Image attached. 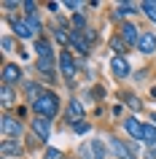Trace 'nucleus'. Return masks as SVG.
Instances as JSON below:
<instances>
[{
  "label": "nucleus",
  "instance_id": "obj_1",
  "mask_svg": "<svg viewBox=\"0 0 156 159\" xmlns=\"http://www.w3.org/2000/svg\"><path fill=\"white\" fill-rule=\"evenodd\" d=\"M33 108H35V113L38 116H43V119H54L59 113V97L51 89H43L41 94H38V100H33Z\"/></svg>",
  "mask_w": 156,
  "mask_h": 159
},
{
  "label": "nucleus",
  "instance_id": "obj_2",
  "mask_svg": "<svg viewBox=\"0 0 156 159\" xmlns=\"http://www.w3.org/2000/svg\"><path fill=\"white\" fill-rule=\"evenodd\" d=\"M0 129H3V135H6V138H11V140H19V138H22V132H25L22 121H19L16 116H8V113L0 119Z\"/></svg>",
  "mask_w": 156,
  "mask_h": 159
},
{
  "label": "nucleus",
  "instance_id": "obj_3",
  "mask_svg": "<svg viewBox=\"0 0 156 159\" xmlns=\"http://www.w3.org/2000/svg\"><path fill=\"white\" fill-rule=\"evenodd\" d=\"M110 140V148H113V154L118 159H135V148L132 146H127L124 140H118V138H108Z\"/></svg>",
  "mask_w": 156,
  "mask_h": 159
},
{
  "label": "nucleus",
  "instance_id": "obj_4",
  "mask_svg": "<svg viewBox=\"0 0 156 159\" xmlns=\"http://www.w3.org/2000/svg\"><path fill=\"white\" fill-rule=\"evenodd\" d=\"M59 70H62V75H65L67 81H73L75 62H73V54H70V51H62V54H59Z\"/></svg>",
  "mask_w": 156,
  "mask_h": 159
},
{
  "label": "nucleus",
  "instance_id": "obj_5",
  "mask_svg": "<svg viewBox=\"0 0 156 159\" xmlns=\"http://www.w3.org/2000/svg\"><path fill=\"white\" fill-rule=\"evenodd\" d=\"M110 73H113L116 78H127V75L132 73L127 57H113V59H110Z\"/></svg>",
  "mask_w": 156,
  "mask_h": 159
},
{
  "label": "nucleus",
  "instance_id": "obj_6",
  "mask_svg": "<svg viewBox=\"0 0 156 159\" xmlns=\"http://www.w3.org/2000/svg\"><path fill=\"white\" fill-rule=\"evenodd\" d=\"M118 35H121V41L127 43V46H137V41H140V30L132 22H127V25L118 30Z\"/></svg>",
  "mask_w": 156,
  "mask_h": 159
},
{
  "label": "nucleus",
  "instance_id": "obj_7",
  "mask_svg": "<svg viewBox=\"0 0 156 159\" xmlns=\"http://www.w3.org/2000/svg\"><path fill=\"white\" fill-rule=\"evenodd\" d=\"M65 116H67V121H70V124H78V121L83 119V105H81V100H75V97H73V100L67 102Z\"/></svg>",
  "mask_w": 156,
  "mask_h": 159
},
{
  "label": "nucleus",
  "instance_id": "obj_8",
  "mask_svg": "<svg viewBox=\"0 0 156 159\" xmlns=\"http://www.w3.org/2000/svg\"><path fill=\"white\" fill-rule=\"evenodd\" d=\"M137 49H140V54H154L156 51V35L154 33H140Z\"/></svg>",
  "mask_w": 156,
  "mask_h": 159
},
{
  "label": "nucleus",
  "instance_id": "obj_9",
  "mask_svg": "<svg viewBox=\"0 0 156 159\" xmlns=\"http://www.w3.org/2000/svg\"><path fill=\"white\" fill-rule=\"evenodd\" d=\"M11 27H14V33L19 35V38H33V27H30V22H25V19H19V16H14L11 19Z\"/></svg>",
  "mask_w": 156,
  "mask_h": 159
},
{
  "label": "nucleus",
  "instance_id": "obj_10",
  "mask_svg": "<svg viewBox=\"0 0 156 159\" xmlns=\"http://www.w3.org/2000/svg\"><path fill=\"white\" fill-rule=\"evenodd\" d=\"M33 132L41 138V140H49V135H51V127H49V119H43V116H38V119H33Z\"/></svg>",
  "mask_w": 156,
  "mask_h": 159
},
{
  "label": "nucleus",
  "instance_id": "obj_11",
  "mask_svg": "<svg viewBox=\"0 0 156 159\" xmlns=\"http://www.w3.org/2000/svg\"><path fill=\"white\" fill-rule=\"evenodd\" d=\"M16 81H22V70H19L16 65H11V62H8V65L3 67V84L14 86V84H16Z\"/></svg>",
  "mask_w": 156,
  "mask_h": 159
},
{
  "label": "nucleus",
  "instance_id": "obj_12",
  "mask_svg": "<svg viewBox=\"0 0 156 159\" xmlns=\"http://www.w3.org/2000/svg\"><path fill=\"white\" fill-rule=\"evenodd\" d=\"M0 151H3V157H22V143L19 140H11V138H6L3 140V146H0Z\"/></svg>",
  "mask_w": 156,
  "mask_h": 159
},
{
  "label": "nucleus",
  "instance_id": "obj_13",
  "mask_svg": "<svg viewBox=\"0 0 156 159\" xmlns=\"http://www.w3.org/2000/svg\"><path fill=\"white\" fill-rule=\"evenodd\" d=\"M70 46H73V49L78 51V54H86L91 43H89V38H83L81 33H73V35H70Z\"/></svg>",
  "mask_w": 156,
  "mask_h": 159
},
{
  "label": "nucleus",
  "instance_id": "obj_14",
  "mask_svg": "<svg viewBox=\"0 0 156 159\" xmlns=\"http://www.w3.org/2000/svg\"><path fill=\"white\" fill-rule=\"evenodd\" d=\"M124 129L135 138V140H143V124L137 119H124Z\"/></svg>",
  "mask_w": 156,
  "mask_h": 159
},
{
  "label": "nucleus",
  "instance_id": "obj_15",
  "mask_svg": "<svg viewBox=\"0 0 156 159\" xmlns=\"http://www.w3.org/2000/svg\"><path fill=\"white\" fill-rule=\"evenodd\" d=\"M35 51L41 54L38 59H54V51H51V43L46 41V38H38V41H35Z\"/></svg>",
  "mask_w": 156,
  "mask_h": 159
},
{
  "label": "nucleus",
  "instance_id": "obj_16",
  "mask_svg": "<svg viewBox=\"0 0 156 159\" xmlns=\"http://www.w3.org/2000/svg\"><path fill=\"white\" fill-rule=\"evenodd\" d=\"M143 143L148 148H156V124H143Z\"/></svg>",
  "mask_w": 156,
  "mask_h": 159
},
{
  "label": "nucleus",
  "instance_id": "obj_17",
  "mask_svg": "<svg viewBox=\"0 0 156 159\" xmlns=\"http://www.w3.org/2000/svg\"><path fill=\"white\" fill-rule=\"evenodd\" d=\"M110 49L116 51V57H121V54H127V49H129V46H127V43L121 41V35H118V38H110Z\"/></svg>",
  "mask_w": 156,
  "mask_h": 159
},
{
  "label": "nucleus",
  "instance_id": "obj_18",
  "mask_svg": "<svg viewBox=\"0 0 156 159\" xmlns=\"http://www.w3.org/2000/svg\"><path fill=\"white\" fill-rule=\"evenodd\" d=\"M140 11H143L148 19H154V22H156V0H145V3L140 6Z\"/></svg>",
  "mask_w": 156,
  "mask_h": 159
},
{
  "label": "nucleus",
  "instance_id": "obj_19",
  "mask_svg": "<svg viewBox=\"0 0 156 159\" xmlns=\"http://www.w3.org/2000/svg\"><path fill=\"white\" fill-rule=\"evenodd\" d=\"M70 35H73V33H67V27H65V22H62V25L57 27V33H54V38H57V41L62 43V46H65V43H70Z\"/></svg>",
  "mask_w": 156,
  "mask_h": 159
},
{
  "label": "nucleus",
  "instance_id": "obj_20",
  "mask_svg": "<svg viewBox=\"0 0 156 159\" xmlns=\"http://www.w3.org/2000/svg\"><path fill=\"white\" fill-rule=\"evenodd\" d=\"M129 14H135V3H118L116 6V16H129Z\"/></svg>",
  "mask_w": 156,
  "mask_h": 159
},
{
  "label": "nucleus",
  "instance_id": "obj_21",
  "mask_svg": "<svg viewBox=\"0 0 156 159\" xmlns=\"http://www.w3.org/2000/svg\"><path fill=\"white\" fill-rule=\"evenodd\" d=\"M0 94H3V97H0V100H3V105H11V102H14V89H11L8 84H3Z\"/></svg>",
  "mask_w": 156,
  "mask_h": 159
},
{
  "label": "nucleus",
  "instance_id": "obj_22",
  "mask_svg": "<svg viewBox=\"0 0 156 159\" xmlns=\"http://www.w3.org/2000/svg\"><path fill=\"white\" fill-rule=\"evenodd\" d=\"M124 102H127L132 111H140V108H143V102L137 100V94H124Z\"/></svg>",
  "mask_w": 156,
  "mask_h": 159
},
{
  "label": "nucleus",
  "instance_id": "obj_23",
  "mask_svg": "<svg viewBox=\"0 0 156 159\" xmlns=\"http://www.w3.org/2000/svg\"><path fill=\"white\" fill-rule=\"evenodd\" d=\"M91 151H94V159H105V146H102V140H91Z\"/></svg>",
  "mask_w": 156,
  "mask_h": 159
},
{
  "label": "nucleus",
  "instance_id": "obj_24",
  "mask_svg": "<svg viewBox=\"0 0 156 159\" xmlns=\"http://www.w3.org/2000/svg\"><path fill=\"white\" fill-rule=\"evenodd\" d=\"M73 129H75L78 135H86V132L91 129V124H89V121H78V124H73Z\"/></svg>",
  "mask_w": 156,
  "mask_h": 159
},
{
  "label": "nucleus",
  "instance_id": "obj_25",
  "mask_svg": "<svg viewBox=\"0 0 156 159\" xmlns=\"http://www.w3.org/2000/svg\"><path fill=\"white\" fill-rule=\"evenodd\" d=\"M73 25H75V30H83V27H86V19H83V14H75V16H73Z\"/></svg>",
  "mask_w": 156,
  "mask_h": 159
},
{
  "label": "nucleus",
  "instance_id": "obj_26",
  "mask_svg": "<svg viewBox=\"0 0 156 159\" xmlns=\"http://www.w3.org/2000/svg\"><path fill=\"white\" fill-rule=\"evenodd\" d=\"M43 159H62V151L59 148H46V157Z\"/></svg>",
  "mask_w": 156,
  "mask_h": 159
},
{
  "label": "nucleus",
  "instance_id": "obj_27",
  "mask_svg": "<svg viewBox=\"0 0 156 159\" xmlns=\"http://www.w3.org/2000/svg\"><path fill=\"white\" fill-rule=\"evenodd\" d=\"M27 94H30L33 100H38V94H41V89H38V84H27Z\"/></svg>",
  "mask_w": 156,
  "mask_h": 159
},
{
  "label": "nucleus",
  "instance_id": "obj_28",
  "mask_svg": "<svg viewBox=\"0 0 156 159\" xmlns=\"http://www.w3.org/2000/svg\"><path fill=\"white\" fill-rule=\"evenodd\" d=\"M0 49H3V51H11V49H14V41H11V38H3V41H0Z\"/></svg>",
  "mask_w": 156,
  "mask_h": 159
},
{
  "label": "nucleus",
  "instance_id": "obj_29",
  "mask_svg": "<svg viewBox=\"0 0 156 159\" xmlns=\"http://www.w3.org/2000/svg\"><path fill=\"white\" fill-rule=\"evenodd\" d=\"M145 159H156V151H151V154H145Z\"/></svg>",
  "mask_w": 156,
  "mask_h": 159
},
{
  "label": "nucleus",
  "instance_id": "obj_30",
  "mask_svg": "<svg viewBox=\"0 0 156 159\" xmlns=\"http://www.w3.org/2000/svg\"><path fill=\"white\" fill-rule=\"evenodd\" d=\"M151 94H154V97H151V100H156V86H154V89H151Z\"/></svg>",
  "mask_w": 156,
  "mask_h": 159
},
{
  "label": "nucleus",
  "instance_id": "obj_31",
  "mask_svg": "<svg viewBox=\"0 0 156 159\" xmlns=\"http://www.w3.org/2000/svg\"><path fill=\"white\" fill-rule=\"evenodd\" d=\"M151 119H154V124H156V113H154V116H151Z\"/></svg>",
  "mask_w": 156,
  "mask_h": 159
}]
</instances>
